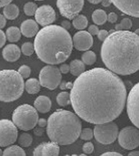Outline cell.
<instances>
[{"label":"cell","mask_w":139,"mask_h":156,"mask_svg":"<svg viewBox=\"0 0 139 156\" xmlns=\"http://www.w3.org/2000/svg\"><path fill=\"white\" fill-rule=\"evenodd\" d=\"M71 24L70 22L68 20H64L61 23V27L66 30H69L71 28Z\"/></svg>","instance_id":"42"},{"label":"cell","mask_w":139,"mask_h":156,"mask_svg":"<svg viewBox=\"0 0 139 156\" xmlns=\"http://www.w3.org/2000/svg\"><path fill=\"white\" fill-rule=\"evenodd\" d=\"M59 153V147L55 142H43L34 149V156H58Z\"/></svg>","instance_id":"16"},{"label":"cell","mask_w":139,"mask_h":156,"mask_svg":"<svg viewBox=\"0 0 139 156\" xmlns=\"http://www.w3.org/2000/svg\"><path fill=\"white\" fill-rule=\"evenodd\" d=\"M21 51L23 55L30 56L34 54V45L32 43L25 42L22 45Z\"/></svg>","instance_id":"32"},{"label":"cell","mask_w":139,"mask_h":156,"mask_svg":"<svg viewBox=\"0 0 139 156\" xmlns=\"http://www.w3.org/2000/svg\"><path fill=\"white\" fill-rule=\"evenodd\" d=\"M39 115L36 108L28 104L17 107L12 114V122L24 131L33 129L37 124Z\"/></svg>","instance_id":"6"},{"label":"cell","mask_w":139,"mask_h":156,"mask_svg":"<svg viewBox=\"0 0 139 156\" xmlns=\"http://www.w3.org/2000/svg\"><path fill=\"white\" fill-rule=\"evenodd\" d=\"M34 134L35 135L38 136H40L43 134L44 130L42 128L39 127V128H36V129H34Z\"/></svg>","instance_id":"44"},{"label":"cell","mask_w":139,"mask_h":156,"mask_svg":"<svg viewBox=\"0 0 139 156\" xmlns=\"http://www.w3.org/2000/svg\"><path fill=\"white\" fill-rule=\"evenodd\" d=\"M132 26V21L128 18H125L121 20L120 23L115 26L116 30H128Z\"/></svg>","instance_id":"31"},{"label":"cell","mask_w":139,"mask_h":156,"mask_svg":"<svg viewBox=\"0 0 139 156\" xmlns=\"http://www.w3.org/2000/svg\"><path fill=\"white\" fill-rule=\"evenodd\" d=\"M97 35H98V37L100 41H104L109 36V33L107 30H99Z\"/></svg>","instance_id":"36"},{"label":"cell","mask_w":139,"mask_h":156,"mask_svg":"<svg viewBox=\"0 0 139 156\" xmlns=\"http://www.w3.org/2000/svg\"><path fill=\"white\" fill-rule=\"evenodd\" d=\"M20 30L25 37L30 38L36 36L39 31V26L35 20L29 19L22 23Z\"/></svg>","instance_id":"18"},{"label":"cell","mask_w":139,"mask_h":156,"mask_svg":"<svg viewBox=\"0 0 139 156\" xmlns=\"http://www.w3.org/2000/svg\"><path fill=\"white\" fill-rule=\"evenodd\" d=\"M59 70L61 71V73L63 74L67 73L70 71V65L66 64H62L60 67Z\"/></svg>","instance_id":"40"},{"label":"cell","mask_w":139,"mask_h":156,"mask_svg":"<svg viewBox=\"0 0 139 156\" xmlns=\"http://www.w3.org/2000/svg\"><path fill=\"white\" fill-rule=\"evenodd\" d=\"M93 135L101 144L109 145L116 140L118 135V127L112 121L97 124L95 126Z\"/></svg>","instance_id":"7"},{"label":"cell","mask_w":139,"mask_h":156,"mask_svg":"<svg viewBox=\"0 0 139 156\" xmlns=\"http://www.w3.org/2000/svg\"><path fill=\"white\" fill-rule=\"evenodd\" d=\"M120 145L124 149L133 150L139 145V131L138 128L129 126L121 129L118 135Z\"/></svg>","instance_id":"10"},{"label":"cell","mask_w":139,"mask_h":156,"mask_svg":"<svg viewBox=\"0 0 139 156\" xmlns=\"http://www.w3.org/2000/svg\"><path fill=\"white\" fill-rule=\"evenodd\" d=\"M34 106L37 112L42 114H45L51 109L52 102L48 97L41 95L36 98L34 102Z\"/></svg>","instance_id":"19"},{"label":"cell","mask_w":139,"mask_h":156,"mask_svg":"<svg viewBox=\"0 0 139 156\" xmlns=\"http://www.w3.org/2000/svg\"><path fill=\"white\" fill-rule=\"evenodd\" d=\"M41 84L39 81L36 78H30L25 82V89L29 94H37L39 92Z\"/></svg>","instance_id":"23"},{"label":"cell","mask_w":139,"mask_h":156,"mask_svg":"<svg viewBox=\"0 0 139 156\" xmlns=\"http://www.w3.org/2000/svg\"><path fill=\"white\" fill-rule=\"evenodd\" d=\"M47 123H48V121H46V119H44V118H40V119H38L37 124L39 127L44 128L45 126H46Z\"/></svg>","instance_id":"43"},{"label":"cell","mask_w":139,"mask_h":156,"mask_svg":"<svg viewBox=\"0 0 139 156\" xmlns=\"http://www.w3.org/2000/svg\"><path fill=\"white\" fill-rule=\"evenodd\" d=\"M56 101L59 106L65 107L71 104L70 93L67 92H62L58 94Z\"/></svg>","instance_id":"27"},{"label":"cell","mask_w":139,"mask_h":156,"mask_svg":"<svg viewBox=\"0 0 139 156\" xmlns=\"http://www.w3.org/2000/svg\"><path fill=\"white\" fill-rule=\"evenodd\" d=\"M3 151H2V149L0 148V156H3Z\"/></svg>","instance_id":"50"},{"label":"cell","mask_w":139,"mask_h":156,"mask_svg":"<svg viewBox=\"0 0 139 156\" xmlns=\"http://www.w3.org/2000/svg\"><path fill=\"white\" fill-rule=\"evenodd\" d=\"M88 32L92 36L97 35L99 31V29L96 25H91L88 28Z\"/></svg>","instance_id":"37"},{"label":"cell","mask_w":139,"mask_h":156,"mask_svg":"<svg viewBox=\"0 0 139 156\" xmlns=\"http://www.w3.org/2000/svg\"><path fill=\"white\" fill-rule=\"evenodd\" d=\"M73 46L80 51H86L89 50L93 44L92 36L86 31H80L73 36Z\"/></svg>","instance_id":"15"},{"label":"cell","mask_w":139,"mask_h":156,"mask_svg":"<svg viewBox=\"0 0 139 156\" xmlns=\"http://www.w3.org/2000/svg\"><path fill=\"white\" fill-rule=\"evenodd\" d=\"M96 60V54L92 51H87L82 55V62L87 65H92L94 64Z\"/></svg>","instance_id":"29"},{"label":"cell","mask_w":139,"mask_h":156,"mask_svg":"<svg viewBox=\"0 0 139 156\" xmlns=\"http://www.w3.org/2000/svg\"><path fill=\"white\" fill-rule=\"evenodd\" d=\"M62 75L56 66L48 65L41 69L39 74V82L41 86L50 90L57 88L61 83Z\"/></svg>","instance_id":"8"},{"label":"cell","mask_w":139,"mask_h":156,"mask_svg":"<svg viewBox=\"0 0 139 156\" xmlns=\"http://www.w3.org/2000/svg\"><path fill=\"white\" fill-rule=\"evenodd\" d=\"M6 41V37L5 34L4 33L3 30L0 29V48L5 44Z\"/></svg>","instance_id":"39"},{"label":"cell","mask_w":139,"mask_h":156,"mask_svg":"<svg viewBox=\"0 0 139 156\" xmlns=\"http://www.w3.org/2000/svg\"><path fill=\"white\" fill-rule=\"evenodd\" d=\"M118 16L116 13L114 12H111L108 15L107 17V20L111 23H115L117 21Z\"/></svg>","instance_id":"38"},{"label":"cell","mask_w":139,"mask_h":156,"mask_svg":"<svg viewBox=\"0 0 139 156\" xmlns=\"http://www.w3.org/2000/svg\"><path fill=\"white\" fill-rule=\"evenodd\" d=\"M6 40L9 42H18L22 37V33L20 29L15 26H11L6 29L5 33Z\"/></svg>","instance_id":"21"},{"label":"cell","mask_w":139,"mask_h":156,"mask_svg":"<svg viewBox=\"0 0 139 156\" xmlns=\"http://www.w3.org/2000/svg\"><path fill=\"white\" fill-rule=\"evenodd\" d=\"M12 0H0V8L4 7L12 2Z\"/></svg>","instance_id":"46"},{"label":"cell","mask_w":139,"mask_h":156,"mask_svg":"<svg viewBox=\"0 0 139 156\" xmlns=\"http://www.w3.org/2000/svg\"><path fill=\"white\" fill-rule=\"evenodd\" d=\"M35 1H43V0H35Z\"/></svg>","instance_id":"51"},{"label":"cell","mask_w":139,"mask_h":156,"mask_svg":"<svg viewBox=\"0 0 139 156\" xmlns=\"http://www.w3.org/2000/svg\"><path fill=\"white\" fill-rule=\"evenodd\" d=\"M139 152L138 151H132L129 153L128 156H139Z\"/></svg>","instance_id":"49"},{"label":"cell","mask_w":139,"mask_h":156,"mask_svg":"<svg viewBox=\"0 0 139 156\" xmlns=\"http://www.w3.org/2000/svg\"><path fill=\"white\" fill-rule=\"evenodd\" d=\"M138 34L116 30L103 41L101 55L107 68L118 75H130L139 70Z\"/></svg>","instance_id":"2"},{"label":"cell","mask_w":139,"mask_h":156,"mask_svg":"<svg viewBox=\"0 0 139 156\" xmlns=\"http://www.w3.org/2000/svg\"><path fill=\"white\" fill-rule=\"evenodd\" d=\"M46 132L50 140L59 145L73 144L78 138L82 129L76 115L66 110H58L48 118Z\"/></svg>","instance_id":"4"},{"label":"cell","mask_w":139,"mask_h":156,"mask_svg":"<svg viewBox=\"0 0 139 156\" xmlns=\"http://www.w3.org/2000/svg\"><path fill=\"white\" fill-rule=\"evenodd\" d=\"M26 153L22 147L17 145H10L3 153V156H26Z\"/></svg>","instance_id":"25"},{"label":"cell","mask_w":139,"mask_h":156,"mask_svg":"<svg viewBox=\"0 0 139 156\" xmlns=\"http://www.w3.org/2000/svg\"><path fill=\"white\" fill-rule=\"evenodd\" d=\"M127 113L132 123L139 128V83L134 85L127 99Z\"/></svg>","instance_id":"12"},{"label":"cell","mask_w":139,"mask_h":156,"mask_svg":"<svg viewBox=\"0 0 139 156\" xmlns=\"http://www.w3.org/2000/svg\"><path fill=\"white\" fill-rule=\"evenodd\" d=\"M25 83L18 71L12 69L0 71V101L10 103L23 94Z\"/></svg>","instance_id":"5"},{"label":"cell","mask_w":139,"mask_h":156,"mask_svg":"<svg viewBox=\"0 0 139 156\" xmlns=\"http://www.w3.org/2000/svg\"><path fill=\"white\" fill-rule=\"evenodd\" d=\"M118 9L125 14L138 18L139 0H111Z\"/></svg>","instance_id":"14"},{"label":"cell","mask_w":139,"mask_h":156,"mask_svg":"<svg viewBox=\"0 0 139 156\" xmlns=\"http://www.w3.org/2000/svg\"><path fill=\"white\" fill-rule=\"evenodd\" d=\"M3 13L6 19L14 20L20 14V9L15 4L10 3L4 7Z\"/></svg>","instance_id":"20"},{"label":"cell","mask_w":139,"mask_h":156,"mask_svg":"<svg viewBox=\"0 0 139 156\" xmlns=\"http://www.w3.org/2000/svg\"><path fill=\"white\" fill-rule=\"evenodd\" d=\"M71 104L79 117L87 122L112 121L125 107L127 90L121 79L103 68L84 71L75 80L70 93Z\"/></svg>","instance_id":"1"},{"label":"cell","mask_w":139,"mask_h":156,"mask_svg":"<svg viewBox=\"0 0 139 156\" xmlns=\"http://www.w3.org/2000/svg\"><path fill=\"white\" fill-rule=\"evenodd\" d=\"M94 145L91 142H87L84 143L82 147V150L86 154H91L94 151Z\"/></svg>","instance_id":"35"},{"label":"cell","mask_w":139,"mask_h":156,"mask_svg":"<svg viewBox=\"0 0 139 156\" xmlns=\"http://www.w3.org/2000/svg\"><path fill=\"white\" fill-rule=\"evenodd\" d=\"M34 15L36 22L43 27L52 24L55 20V11L52 6L48 5L37 7Z\"/></svg>","instance_id":"13"},{"label":"cell","mask_w":139,"mask_h":156,"mask_svg":"<svg viewBox=\"0 0 139 156\" xmlns=\"http://www.w3.org/2000/svg\"><path fill=\"white\" fill-rule=\"evenodd\" d=\"M34 45L38 58L50 65L65 62L73 48L70 33L56 25H48L39 30L36 34Z\"/></svg>","instance_id":"3"},{"label":"cell","mask_w":139,"mask_h":156,"mask_svg":"<svg viewBox=\"0 0 139 156\" xmlns=\"http://www.w3.org/2000/svg\"><path fill=\"white\" fill-rule=\"evenodd\" d=\"M18 72L23 79L29 78L31 74V69L28 66L23 65L18 69Z\"/></svg>","instance_id":"34"},{"label":"cell","mask_w":139,"mask_h":156,"mask_svg":"<svg viewBox=\"0 0 139 156\" xmlns=\"http://www.w3.org/2000/svg\"><path fill=\"white\" fill-rule=\"evenodd\" d=\"M79 136L82 140H90L93 136V131L90 128H86L81 129Z\"/></svg>","instance_id":"33"},{"label":"cell","mask_w":139,"mask_h":156,"mask_svg":"<svg viewBox=\"0 0 139 156\" xmlns=\"http://www.w3.org/2000/svg\"><path fill=\"white\" fill-rule=\"evenodd\" d=\"M33 138L31 135L28 133H23L18 137V142L22 147H28L31 145Z\"/></svg>","instance_id":"28"},{"label":"cell","mask_w":139,"mask_h":156,"mask_svg":"<svg viewBox=\"0 0 139 156\" xmlns=\"http://www.w3.org/2000/svg\"><path fill=\"white\" fill-rule=\"evenodd\" d=\"M56 4L61 14L72 20L82 11L84 0H57Z\"/></svg>","instance_id":"11"},{"label":"cell","mask_w":139,"mask_h":156,"mask_svg":"<svg viewBox=\"0 0 139 156\" xmlns=\"http://www.w3.org/2000/svg\"><path fill=\"white\" fill-rule=\"evenodd\" d=\"M101 156H122V154L115 151H108L104 153Z\"/></svg>","instance_id":"45"},{"label":"cell","mask_w":139,"mask_h":156,"mask_svg":"<svg viewBox=\"0 0 139 156\" xmlns=\"http://www.w3.org/2000/svg\"><path fill=\"white\" fill-rule=\"evenodd\" d=\"M70 71L74 76H78L85 71V65L82 61L79 59H75L70 63Z\"/></svg>","instance_id":"22"},{"label":"cell","mask_w":139,"mask_h":156,"mask_svg":"<svg viewBox=\"0 0 139 156\" xmlns=\"http://www.w3.org/2000/svg\"><path fill=\"white\" fill-rule=\"evenodd\" d=\"M37 9V6L34 2H29L25 4L23 6V11L27 16L34 15Z\"/></svg>","instance_id":"30"},{"label":"cell","mask_w":139,"mask_h":156,"mask_svg":"<svg viewBox=\"0 0 139 156\" xmlns=\"http://www.w3.org/2000/svg\"><path fill=\"white\" fill-rule=\"evenodd\" d=\"M90 3L93 4H97L100 3L102 1V0H87Z\"/></svg>","instance_id":"48"},{"label":"cell","mask_w":139,"mask_h":156,"mask_svg":"<svg viewBox=\"0 0 139 156\" xmlns=\"http://www.w3.org/2000/svg\"><path fill=\"white\" fill-rule=\"evenodd\" d=\"M101 3L102 5L105 7H109V6L111 5V4L112 3L111 0H102Z\"/></svg>","instance_id":"47"},{"label":"cell","mask_w":139,"mask_h":156,"mask_svg":"<svg viewBox=\"0 0 139 156\" xmlns=\"http://www.w3.org/2000/svg\"><path fill=\"white\" fill-rule=\"evenodd\" d=\"M6 24V19L3 15L0 14V29L4 28Z\"/></svg>","instance_id":"41"},{"label":"cell","mask_w":139,"mask_h":156,"mask_svg":"<svg viewBox=\"0 0 139 156\" xmlns=\"http://www.w3.org/2000/svg\"><path fill=\"white\" fill-rule=\"evenodd\" d=\"M87 19L84 15H78L73 19V25L78 30H84L87 27Z\"/></svg>","instance_id":"26"},{"label":"cell","mask_w":139,"mask_h":156,"mask_svg":"<svg viewBox=\"0 0 139 156\" xmlns=\"http://www.w3.org/2000/svg\"><path fill=\"white\" fill-rule=\"evenodd\" d=\"M21 55V50L17 45L9 44L6 45L2 51L4 59L9 62H15L18 60Z\"/></svg>","instance_id":"17"},{"label":"cell","mask_w":139,"mask_h":156,"mask_svg":"<svg viewBox=\"0 0 139 156\" xmlns=\"http://www.w3.org/2000/svg\"><path fill=\"white\" fill-rule=\"evenodd\" d=\"M107 15L105 11L101 9H96L93 12V21L97 25H104L107 21Z\"/></svg>","instance_id":"24"},{"label":"cell","mask_w":139,"mask_h":156,"mask_svg":"<svg viewBox=\"0 0 139 156\" xmlns=\"http://www.w3.org/2000/svg\"><path fill=\"white\" fill-rule=\"evenodd\" d=\"M18 137V129L14 123L8 119L0 120V147L14 144Z\"/></svg>","instance_id":"9"}]
</instances>
